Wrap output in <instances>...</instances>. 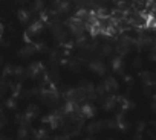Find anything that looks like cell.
Returning a JSON list of instances; mask_svg holds the SVG:
<instances>
[{
	"label": "cell",
	"instance_id": "obj_1",
	"mask_svg": "<svg viewBox=\"0 0 156 140\" xmlns=\"http://www.w3.org/2000/svg\"><path fill=\"white\" fill-rule=\"evenodd\" d=\"M67 28H69V32H70L72 35H75V37L84 34V31H86L84 22H83V20H78V18H72V20H69Z\"/></svg>",
	"mask_w": 156,
	"mask_h": 140
},
{
	"label": "cell",
	"instance_id": "obj_2",
	"mask_svg": "<svg viewBox=\"0 0 156 140\" xmlns=\"http://www.w3.org/2000/svg\"><path fill=\"white\" fill-rule=\"evenodd\" d=\"M73 11H75V5H73V2H70V0H60L58 5H57V12L64 15V17L72 15Z\"/></svg>",
	"mask_w": 156,
	"mask_h": 140
},
{
	"label": "cell",
	"instance_id": "obj_3",
	"mask_svg": "<svg viewBox=\"0 0 156 140\" xmlns=\"http://www.w3.org/2000/svg\"><path fill=\"white\" fill-rule=\"evenodd\" d=\"M43 32H44V26H43V23H41L40 20H34V22L31 23L29 29H28V34H29V37H31L32 40H34V38L38 40Z\"/></svg>",
	"mask_w": 156,
	"mask_h": 140
},
{
	"label": "cell",
	"instance_id": "obj_4",
	"mask_svg": "<svg viewBox=\"0 0 156 140\" xmlns=\"http://www.w3.org/2000/svg\"><path fill=\"white\" fill-rule=\"evenodd\" d=\"M3 34H5V28H3V25L0 23V38L3 37Z\"/></svg>",
	"mask_w": 156,
	"mask_h": 140
},
{
	"label": "cell",
	"instance_id": "obj_5",
	"mask_svg": "<svg viewBox=\"0 0 156 140\" xmlns=\"http://www.w3.org/2000/svg\"><path fill=\"white\" fill-rule=\"evenodd\" d=\"M17 2H20V3H28L29 0H17Z\"/></svg>",
	"mask_w": 156,
	"mask_h": 140
}]
</instances>
